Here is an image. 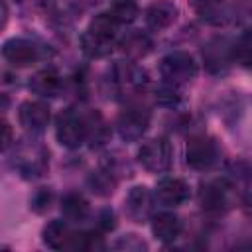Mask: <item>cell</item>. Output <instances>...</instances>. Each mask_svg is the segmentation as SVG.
I'll return each instance as SVG.
<instances>
[{"mask_svg": "<svg viewBox=\"0 0 252 252\" xmlns=\"http://www.w3.org/2000/svg\"><path fill=\"white\" fill-rule=\"evenodd\" d=\"M49 165V154L45 146L37 140H20L14 158H12V167L18 169V173L26 179H37L45 173Z\"/></svg>", "mask_w": 252, "mask_h": 252, "instance_id": "6da1fadb", "label": "cell"}, {"mask_svg": "<svg viewBox=\"0 0 252 252\" xmlns=\"http://www.w3.org/2000/svg\"><path fill=\"white\" fill-rule=\"evenodd\" d=\"M55 136H57V142L69 150L83 146V142H87L85 114H81L73 108L61 110L55 118Z\"/></svg>", "mask_w": 252, "mask_h": 252, "instance_id": "7a4b0ae2", "label": "cell"}, {"mask_svg": "<svg viewBox=\"0 0 252 252\" xmlns=\"http://www.w3.org/2000/svg\"><path fill=\"white\" fill-rule=\"evenodd\" d=\"M140 165L150 173H163L171 167V144L167 138L158 136L142 144L138 150Z\"/></svg>", "mask_w": 252, "mask_h": 252, "instance_id": "3957f363", "label": "cell"}, {"mask_svg": "<svg viewBox=\"0 0 252 252\" xmlns=\"http://www.w3.org/2000/svg\"><path fill=\"white\" fill-rule=\"evenodd\" d=\"M159 73L167 83L183 85V83H189L191 79H195L197 63H195L193 55H189L187 51H171L161 59Z\"/></svg>", "mask_w": 252, "mask_h": 252, "instance_id": "277c9868", "label": "cell"}, {"mask_svg": "<svg viewBox=\"0 0 252 252\" xmlns=\"http://www.w3.org/2000/svg\"><path fill=\"white\" fill-rule=\"evenodd\" d=\"M220 158V150L217 146V142L213 138L207 136H193L187 146H185V159L187 165L197 169V171H205L211 169Z\"/></svg>", "mask_w": 252, "mask_h": 252, "instance_id": "5b68a950", "label": "cell"}, {"mask_svg": "<svg viewBox=\"0 0 252 252\" xmlns=\"http://www.w3.org/2000/svg\"><path fill=\"white\" fill-rule=\"evenodd\" d=\"M69 220H61V219H53L49 220L43 230V242L53 248V250H83V242H85V232H73L67 224Z\"/></svg>", "mask_w": 252, "mask_h": 252, "instance_id": "8992f818", "label": "cell"}, {"mask_svg": "<svg viewBox=\"0 0 252 252\" xmlns=\"http://www.w3.org/2000/svg\"><path fill=\"white\" fill-rule=\"evenodd\" d=\"M2 57L14 67H28L43 57L41 47L26 37H12L2 45Z\"/></svg>", "mask_w": 252, "mask_h": 252, "instance_id": "52a82bcc", "label": "cell"}, {"mask_svg": "<svg viewBox=\"0 0 252 252\" xmlns=\"http://www.w3.org/2000/svg\"><path fill=\"white\" fill-rule=\"evenodd\" d=\"M150 126V112L138 106H128L120 112L116 120V130L122 140L126 142H138Z\"/></svg>", "mask_w": 252, "mask_h": 252, "instance_id": "ba28073f", "label": "cell"}, {"mask_svg": "<svg viewBox=\"0 0 252 252\" xmlns=\"http://www.w3.org/2000/svg\"><path fill=\"white\" fill-rule=\"evenodd\" d=\"M51 120V112L49 106L41 100H26L20 104L18 108V122L24 130L32 132V134H39L47 128Z\"/></svg>", "mask_w": 252, "mask_h": 252, "instance_id": "9c48e42d", "label": "cell"}, {"mask_svg": "<svg viewBox=\"0 0 252 252\" xmlns=\"http://www.w3.org/2000/svg\"><path fill=\"white\" fill-rule=\"evenodd\" d=\"M152 209H154V197L148 187L136 185L128 191V195L124 199V211L130 220H134V222L148 220L152 215Z\"/></svg>", "mask_w": 252, "mask_h": 252, "instance_id": "30bf717a", "label": "cell"}, {"mask_svg": "<svg viewBox=\"0 0 252 252\" xmlns=\"http://www.w3.org/2000/svg\"><path fill=\"white\" fill-rule=\"evenodd\" d=\"M112 79L122 91H142L148 85V73L132 61H116Z\"/></svg>", "mask_w": 252, "mask_h": 252, "instance_id": "8fae6325", "label": "cell"}, {"mask_svg": "<svg viewBox=\"0 0 252 252\" xmlns=\"http://www.w3.org/2000/svg\"><path fill=\"white\" fill-rule=\"evenodd\" d=\"M154 197L165 207H177L189 199V185L181 177H163L158 181Z\"/></svg>", "mask_w": 252, "mask_h": 252, "instance_id": "7c38bea8", "label": "cell"}, {"mask_svg": "<svg viewBox=\"0 0 252 252\" xmlns=\"http://www.w3.org/2000/svg\"><path fill=\"white\" fill-rule=\"evenodd\" d=\"M191 10L211 26H222L230 20V8L224 0H189Z\"/></svg>", "mask_w": 252, "mask_h": 252, "instance_id": "4fadbf2b", "label": "cell"}, {"mask_svg": "<svg viewBox=\"0 0 252 252\" xmlns=\"http://www.w3.org/2000/svg\"><path fill=\"white\" fill-rule=\"evenodd\" d=\"M177 18V6L171 0H154L146 8V24L148 28L161 32L169 28Z\"/></svg>", "mask_w": 252, "mask_h": 252, "instance_id": "5bb4252c", "label": "cell"}, {"mask_svg": "<svg viewBox=\"0 0 252 252\" xmlns=\"http://www.w3.org/2000/svg\"><path fill=\"white\" fill-rule=\"evenodd\" d=\"M30 91L39 96H57L63 87V79L55 69H41L30 77Z\"/></svg>", "mask_w": 252, "mask_h": 252, "instance_id": "9a60e30c", "label": "cell"}, {"mask_svg": "<svg viewBox=\"0 0 252 252\" xmlns=\"http://www.w3.org/2000/svg\"><path fill=\"white\" fill-rule=\"evenodd\" d=\"M226 187L220 181H211L205 183L199 191V199L205 211L209 213H222L224 209H228V195H226Z\"/></svg>", "mask_w": 252, "mask_h": 252, "instance_id": "2e32d148", "label": "cell"}, {"mask_svg": "<svg viewBox=\"0 0 252 252\" xmlns=\"http://www.w3.org/2000/svg\"><path fill=\"white\" fill-rule=\"evenodd\" d=\"M118 45H120V49H122L130 59L146 57V55L152 51V39H150V35L144 33L142 30L126 32V35L120 37Z\"/></svg>", "mask_w": 252, "mask_h": 252, "instance_id": "e0dca14e", "label": "cell"}, {"mask_svg": "<svg viewBox=\"0 0 252 252\" xmlns=\"http://www.w3.org/2000/svg\"><path fill=\"white\" fill-rule=\"evenodd\" d=\"M181 220L173 213H159L152 219V232L161 242H171L181 234Z\"/></svg>", "mask_w": 252, "mask_h": 252, "instance_id": "ac0fdd59", "label": "cell"}, {"mask_svg": "<svg viewBox=\"0 0 252 252\" xmlns=\"http://www.w3.org/2000/svg\"><path fill=\"white\" fill-rule=\"evenodd\" d=\"M203 55H205L207 67L211 71H215V73H220V71L228 69V65L232 61V57H230V45H226L224 41H219V39L217 41H211L207 45V49L203 51Z\"/></svg>", "mask_w": 252, "mask_h": 252, "instance_id": "d6986e66", "label": "cell"}, {"mask_svg": "<svg viewBox=\"0 0 252 252\" xmlns=\"http://www.w3.org/2000/svg\"><path fill=\"white\" fill-rule=\"evenodd\" d=\"M61 213L65 217V220L69 222H81L89 217L91 213V207H89V201L79 195V193H67L63 199H61Z\"/></svg>", "mask_w": 252, "mask_h": 252, "instance_id": "ffe728a7", "label": "cell"}, {"mask_svg": "<svg viewBox=\"0 0 252 252\" xmlns=\"http://www.w3.org/2000/svg\"><path fill=\"white\" fill-rule=\"evenodd\" d=\"M114 45H116V39H108V37L96 35V33H93L89 30H85V33L81 35V47L93 59H100V57L110 55Z\"/></svg>", "mask_w": 252, "mask_h": 252, "instance_id": "44dd1931", "label": "cell"}, {"mask_svg": "<svg viewBox=\"0 0 252 252\" xmlns=\"http://www.w3.org/2000/svg\"><path fill=\"white\" fill-rule=\"evenodd\" d=\"M110 14L118 24H130L138 18L140 6L136 0H110Z\"/></svg>", "mask_w": 252, "mask_h": 252, "instance_id": "7402d4cb", "label": "cell"}, {"mask_svg": "<svg viewBox=\"0 0 252 252\" xmlns=\"http://www.w3.org/2000/svg\"><path fill=\"white\" fill-rule=\"evenodd\" d=\"M230 57L242 67H252V32L242 33L234 43H230Z\"/></svg>", "mask_w": 252, "mask_h": 252, "instance_id": "603a6c76", "label": "cell"}, {"mask_svg": "<svg viewBox=\"0 0 252 252\" xmlns=\"http://www.w3.org/2000/svg\"><path fill=\"white\" fill-rule=\"evenodd\" d=\"M85 120H87V140H91L93 144H102L110 132L104 118L96 110H93L91 114H85Z\"/></svg>", "mask_w": 252, "mask_h": 252, "instance_id": "cb8c5ba5", "label": "cell"}, {"mask_svg": "<svg viewBox=\"0 0 252 252\" xmlns=\"http://www.w3.org/2000/svg\"><path fill=\"white\" fill-rule=\"evenodd\" d=\"M114 185H116V177L106 171V169H100L96 173H93L89 177V187L94 195H100V197H106V195H112L114 191Z\"/></svg>", "mask_w": 252, "mask_h": 252, "instance_id": "d4e9b609", "label": "cell"}, {"mask_svg": "<svg viewBox=\"0 0 252 252\" xmlns=\"http://www.w3.org/2000/svg\"><path fill=\"white\" fill-rule=\"evenodd\" d=\"M181 100V94L177 91V85H171V83H161L158 89H156V102L161 104V106H175L177 102Z\"/></svg>", "mask_w": 252, "mask_h": 252, "instance_id": "484cf974", "label": "cell"}, {"mask_svg": "<svg viewBox=\"0 0 252 252\" xmlns=\"http://www.w3.org/2000/svg\"><path fill=\"white\" fill-rule=\"evenodd\" d=\"M116 250H128V252H138V250H146V242L142 238H138V234H124L118 238V242L114 244Z\"/></svg>", "mask_w": 252, "mask_h": 252, "instance_id": "4316f807", "label": "cell"}, {"mask_svg": "<svg viewBox=\"0 0 252 252\" xmlns=\"http://www.w3.org/2000/svg\"><path fill=\"white\" fill-rule=\"evenodd\" d=\"M51 201H53V193L45 187L37 189V193L32 197V209L35 213H45L49 207H51Z\"/></svg>", "mask_w": 252, "mask_h": 252, "instance_id": "83f0119b", "label": "cell"}, {"mask_svg": "<svg viewBox=\"0 0 252 252\" xmlns=\"http://www.w3.org/2000/svg\"><path fill=\"white\" fill-rule=\"evenodd\" d=\"M106 171H110L114 177L116 175H130V163L126 161V158L122 156H112L108 161H106Z\"/></svg>", "mask_w": 252, "mask_h": 252, "instance_id": "f1b7e54d", "label": "cell"}, {"mask_svg": "<svg viewBox=\"0 0 252 252\" xmlns=\"http://www.w3.org/2000/svg\"><path fill=\"white\" fill-rule=\"evenodd\" d=\"M65 2H67V6H69L73 12H77V14H83V12H87L91 6L96 4V0H65Z\"/></svg>", "mask_w": 252, "mask_h": 252, "instance_id": "f546056e", "label": "cell"}, {"mask_svg": "<svg viewBox=\"0 0 252 252\" xmlns=\"http://www.w3.org/2000/svg\"><path fill=\"white\" fill-rule=\"evenodd\" d=\"M100 224H102V228L104 230H110V228H114V215H112V211H104L102 213V217H100Z\"/></svg>", "mask_w": 252, "mask_h": 252, "instance_id": "4dcf8cb0", "label": "cell"}, {"mask_svg": "<svg viewBox=\"0 0 252 252\" xmlns=\"http://www.w3.org/2000/svg\"><path fill=\"white\" fill-rule=\"evenodd\" d=\"M12 144V132H10V124L8 122H4V150H8V146Z\"/></svg>", "mask_w": 252, "mask_h": 252, "instance_id": "1f68e13d", "label": "cell"}]
</instances>
